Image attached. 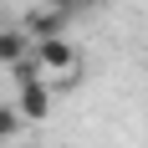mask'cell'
I'll return each instance as SVG.
<instances>
[{
    "instance_id": "6da1fadb",
    "label": "cell",
    "mask_w": 148,
    "mask_h": 148,
    "mask_svg": "<svg viewBox=\"0 0 148 148\" xmlns=\"http://www.w3.org/2000/svg\"><path fill=\"white\" fill-rule=\"evenodd\" d=\"M31 61L41 66V77L56 87V82H72L77 72H82V51H77L66 36H51V41H36L31 46Z\"/></svg>"
},
{
    "instance_id": "8992f818",
    "label": "cell",
    "mask_w": 148,
    "mask_h": 148,
    "mask_svg": "<svg viewBox=\"0 0 148 148\" xmlns=\"http://www.w3.org/2000/svg\"><path fill=\"white\" fill-rule=\"evenodd\" d=\"M51 5H66V0H51Z\"/></svg>"
},
{
    "instance_id": "7a4b0ae2",
    "label": "cell",
    "mask_w": 148,
    "mask_h": 148,
    "mask_svg": "<svg viewBox=\"0 0 148 148\" xmlns=\"http://www.w3.org/2000/svg\"><path fill=\"white\" fill-rule=\"evenodd\" d=\"M15 112H21L26 123H46V118H51V82H46V77L21 82V92H15Z\"/></svg>"
},
{
    "instance_id": "277c9868",
    "label": "cell",
    "mask_w": 148,
    "mask_h": 148,
    "mask_svg": "<svg viewBox=\"0 0 148 148\" xmlns=\"http://www.w3.org/2000/svg\"><path fill=\"white\" fill-rule=\"evenodd\" d=\"M26 56H31V36L21 26H0V66H15Z\"/></svg>"
},
{
    "instance_id": "52a82bcc",
    "label": "cell",
    "mask_w": 148,
    "mask_h": 148,
    "mask_svg": "<svg viewBox=\"0 0 148 148\" xmlns=\"http://www.w3.org/2000/svg\"><path fill=\"white\" fill-rule=\"evenodd\" d=\"M0 26H5V15H0Z\"/></svg>"
},
{
    "instance_id": "5b68a950",
    "label": "cell",
    "mask_w": 148,
    "mask_h": 148,
    "mask_svg": "<svg viewBox=\"0 0 148 148\" xmlns=\"http://www.w3.org/2000/svg\"><path fill=\"white\" fill-rule=\"evenodd\" d=\"M21 128H26V118L15 112V102H0V143H15Z\"/></svg>"
},
{
    "instance_id": "3957f363",
    "label": "cell",
    "mask_w": 148,
    "mask_h": 148,
    "mask_svg": "<svg viewBox=\"0 0 148 148\" xmlns=\"http://www.w3.org/2000/svg\"><path fill=\"white\" fill-rule=\"evenodd\" d=\"M66 21H72L66 10H26V15H21V31H26V36H31V46H36V41L61 36V31H66Z\"/></svg>"
}]
</instances>
